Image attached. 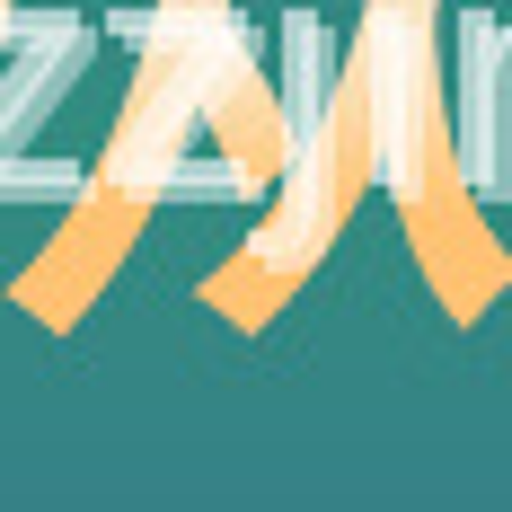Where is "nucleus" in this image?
Wrapping results in <instances>:
<instances>
[]
</instances>
